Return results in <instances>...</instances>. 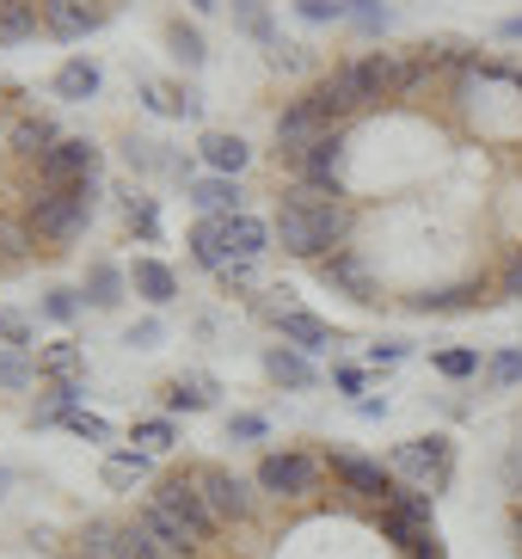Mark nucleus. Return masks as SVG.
<instances>
[{
	"label": "nucleus",
	"mask_w": 522,
	"mask_h": 559,
	"mask_svg": "<svg viewBox=\"0 0 522 559\" xmlns=\"http://www.w3.org/2000/svg\"><path fill=\"white\" fill-rule=\"evenodd\" d=\"M344 240V203L332 198L327 185H295V191H283L277 203V247L295 252V259H327V252H339Z\"/></svg>",
	"instance_id": "1"
},
{
	"label": "nucleus",
	"mask_w": 522,
	"mask_h": 559,
	"mask_svg": "<svg viewBox=\"0 0 522 559\" xmlns=\"http://www.w3.org/2000/svg\"><path fill=\"white\" fill-rule=\"evenodd\" d=\"M93 198H98V185H93V179L68 185V191H37V198H32V215H25V222L37 228V240H49V247H68V240L86 228Z\"/></svg>",
	"instance_id": "2"
},
{
	"label": "nucleus",
	"mask_w": 522,
	"mask_h": 559,
	"mask_svg": "<svg viewBox=\"0 0 522 559\" xmlns=\"http://www.w3.org/2000/svg\"><path fill=\"white\" fill-rule=\"evenodd\" d=\"M376 99H381V93L369 86L363 62H344V68H332V74H327L320 86H308V105H313L320 117H327L332 130H339V123H351L357 111H369Z\"/></svg>",
	"instance_id": "3"
},
{
	"label": "nucleus",
	"mask_w": 522,
	"mask_h": 559,
	"mask_svg": "<svg viewBox=\"0 0 522 559\" xmlns=\"http://www.w3.org/2000/svg\"><path fill=\"white\" fill-rule=\"evenodd\" d=\"M388 467L412 479V492H442L449 486V467H455V449H449V437H418V443L393 449Z\"/></svg>",
	"instance_id": "4"
},
{
	"label": "nucleus",
	"mask_w": 522,
	"mask_h": 559,
	"mask_svg": "<svg viewBox=\"0 0 522 559\" xmlns=\"http://www.w3.org/2000/svg\"><path fill=\"white\" fill-rule=\"evenodd\" d=\"M381 528L393 542L406 547H425L437 542V510H430V492H412V486H393V498L381 504Z\"/></svg>",
	"instance_id": "5"
},
{
	"label": "nucleus",
	"mask_w": 522,
	"mask_h": 559,
	"mask_svg": "<svg viewBox=\"0 0 522 559\" xmlns=\"http://www.w3.org/2000/svg\"><path fill=\"white\" fill-rule=\"evenodd\" d=\"M98 173V148L86 135H62L56 148L37 160V191H68V185H81Z\"/></svg>",
	"instance_id": "6"
},
{
	"label": "nucleus",
	"mask_w": 522,
	"mask_h": 559,
	"mask_svg": "<svg viewBox=\"0 0 522 559\" xmlns=\"http://www.w3.org/2000/svg\"><path fill=\"white\" fill-rule=\"evenodd\" d=\"M191 474H197L203 504H210L222 523H246V516H252V504H259V498H252V486H246L240 474H228V467H191Z\"/></svg>",
	"instance_id": "7"
},
{
	"label": "nucleus",
	"mask_w": 522,
	"mask_h": 559,
	"mask_svg": "<svg viewBox=\"0 0 522 559\" xmlns=\"http://www.w3.org/2000/svg\"><path fill=\"white\" fill-rule=\"evenodd\" d=\"M147 498H161L166 510H179L185 523L197 528V542H210L215 528H222V516H215V510L203 504V492H197V474H191V467H185V474H166V479H161V486H154Z\"/></svg>",
	"instance_id": "8"
},
{
	"label": "nucleus",
	"mask_w": 522,
	"mask_h": 559,
	"mask_svg": "<svg viewBox=\"0 0 522 559\" xmlns=\"http://www.w3.org/2000/svg\"><path fill=\"white\" fill-rule=\"evenodd\" d=\"M313 486H320V461H308V455H264L259 461V492L301 498Z\"/></svg>",
	"instance_id": "9"
},
{
	"label": "nucleus",
	"mask_w": 522,
	"mask_h": 559,
	"mask_svg": "<svg viewBox=\"0 0 522 559\" xmlns=\"http://www.w3.org/2000/svg\"><path fill=\"white\" fill-rule=\"evenodd\" d=\"M320 277H327L332 289H344L351 301H381V283H376V271L363 264V252H357V247L327 252V259H320Z\"/></svg>",
	"instance_id": "10"
},
{
	"label": "nucleus",
	"mask_w": 522,
	"mask_h": 559,
	"mask_svg": "<svg viewBox=\"0 0 522 559\" xmlns=\"http://www.w3.org/2000/svg\"><path fill=\"white\" fill-rule=\"evenodd\" d=\"M327 135H332V123H327V117H320V111H313L308 99H295L289 111L277 117V148L289 154V160H301V154H308V148H320Z\"/></svg>",
	"instance_id": "11"
},
{
	"label": "nucleus",
	"mask_w": 522,
	"mask_h": 559,
	"mask_svg": "<svg viewBox=\"0 0 522 559\" xmlns=\"http://www.w3.org/2000/svg\"><path fill=\"white\" fill-rule=\"evenodd\" d=\"M37 13H44V32L62 37V44L105 25V7H86V0H37Z\"/></svg>",
	"instance_id": "12"
},
{
	"label": "nucleus",
	"mask_w": 522,
	"mask_h": 559,
	"mask_svg": "<svg viewBox=\"0 0 522 559\" xmlns=\"http://www.w3.org/2000/svg\"><path fill=\"white\" fill-rule=\"evenodd\" d=\"M332 479H339L344 492H357V498H376V504H388L393 498V479L381 461H363V455H332Z\"/></svg>",
	"instance_id": "13"
},
{
	"label": "nucleus",
	"mask_w": 522,
	"mask_h": 559,
	"mask_svg": "<svg viewBox=\"0 0 522 559\" xmlns=\"http://www.w3.org/2000/svg\"><path fill=\"white\" fill-rule=\"evenodd\" d=\"M191 252L203 271H222L228 277V264H234V234H228V215H203L191 228Z\"/></svg>",
	"instance_id": "14"
},
{
	"label": "nucleus",
	"mask_w": 522,
	"mask_h": 559,
	"mask_svg": "<svg viewBox=\"0 0 522 559\" xmlns=\"http://www.w3.org/2000/svg\"><path fill=\"white\" fill-rule=\"evenodd\" d=\"M56 142H62V135H56V123H49V117H37V111H25V117H13V123H7V148H13L19 160H32V166L44 160Z\"/></svg>",
	"instance_id": "15"
},
{
	"label": "nucleus",
	"mask_w": 522,
	"mask_h": 559,
	"mask_svg": "<svg viewBox=\"0 0 522 559\" xmlns=\"http://www.w3.org/2000/svg\"><path fill=\"white\" fill-rule=\"evenodd\" d=\"M135 516H142V523H147V528H154V535H161V542H166V547H179V554H185V559H191V554H197V547H203V542H197V528H191V523H185L179 510H166V504H161V498H142V510H135Z\"/></svg>",
	"instance_id": "16"
},
{
	"label": "nucleus",
	"mask_w": 522,
	"mask_h": 559,
	"mask_svg": "<svg viewBox=\"0 0 522 559\" xmlns=\"http://www.w3.org/2000/svg\"><path fill=\"white\" fill-rule=\"evenodd\" d=\"M295 166H301V179H308V185H327V191H339V179H344V130H332L320 148H308Z\"/></svg>",
	"instance_id": "17"
},
{
	"label": "nucleus",
	"mask_w": 522,
	"mask_h": 559,
	"mask_svg": "<svg viewBox=\"0 0 522 559\" xmlns=\"http://www.w3.org/2000/svg\"><path fill=\"white\" fill-rule=\"evenodd\" d=\"M277 326H283V338H289L301 357L308 350H327V345H339V332L327 326V320H313V313H301V308H277Z\"/></svg>",
	"instance_id": "18"
},
{
	"label": "nucleus",
	"mask_w": 522,
	"mask_h": 559,
	"mask_svg": "<svg viewBox=\"0 0 522 559\" xmlns=\"http://www.w3.org/2000/svg\"><path fill=\"white\" fill-rule=\"evenodd\" d=\"M197 154H203V166H210L215 179H234V173L246 166V142L228 135V130H210L203 142H197Z\"/></svg>",
	"instance_id": "19"
},
{
	"label": "nucleus",
	"mask_w": 522,
	"mask_h": 559,
	"mask_svg": "<svg viewBox=\"0 0 522 559\" xmlns=\"http://www.w3.org/2000/svg\"><path fill=\"white\" fill-rule=\"evenodd\" d=\"M142 99L154 105V111H166V117H203V93H197V86L147 81V86H142Z\"/></svg>",
	"instance_id": "20"
},
{
	"label": "nucleus",
	"mask_w": 522,
	"mask_h": 559,
	"mask_svg": "<svg viewBox=\"0 0 522 559\" xmlns=\"http://www.w3.org/2000/svg\"><path fill=\"white\" fill-rule=\"evenodd\" d=\"M130 283H135V296H142V301H154V308H166V301L179 296V283H173V271H166L161 259H135Z\"/></svg>",
	"instance_id": "21"
},
{
	"label": "nucleus",
	"mask_w": 522,
	"mask_h": 559,
	"mask_svg": "<svg viewBox=\"0 0 522 559\" xmlns=\"http://www.w3.org/2000/svg\"><path fill=\"white\" fill-rule=\"evenodd\" d=\"M44 32V13L37 0H0V44H25V37Z\"/></svg>",
	"instance_id": "22"
},
{
	"label": "nucleus",
	"mask_w": 522,
	"mask_h": 559,
	"mask_svg": "<svg viewBox=\"0 0 522 559\" xmlns=\"http://www.w3.org/2000/svg\"><path fill=\"white\" fill-rule=\"evenodd\" d=\"M486 301H498V296H486L479 283H455V289H437V296H418L412 308H418V313H461V308H486Z\"/></svg>",
	"instance_id": "23"
},
{
	"label": "nucleus",
	"mask_w": 522,
	"mask_h": 559,
	"mask_svg": "<svg viewBox=\"0 0 522 559\" xmlns=\"http://www.w3.org/2000/svg\"><path fill=\"white\" fill-rule=\"evenodd\" d=\"M93 93H98V68L86 62V56H74V62L56 68V99L81 105V99H93Z\"/></svg>",
	"instance_id": "24"
},
{
	"label": "nucleus",
	"mask_w": 522,
	"mask_h": 559,
	"mask_svg": "<svg viewBox=\"0 0 522 559\" xmlns=\"http://www.w3.org/2000/svg\"><path fill=\"white\" fill-rule=\"evenodd\" d=\"M191 203L203 215H240V185H234V179H197L191 185Z\"/></svg>",
	"instance_id": "25"
},
{
	"label": "nucleus",
	"mask_w": 522,
	"mask_h": 559,
	"mask_svg": "<svg viewBox=\"0 0 522 559\" xmlns=\"http://www.w3.org/2000/svg\"><path fill=\"white\" fill-rule=\"evenodd\" d=\"M37 247V228L32 222H13V215H0V271H13V264H25Z\"/></svg>",
	"instance_id": "26"
},
{
	"label": "nucleus",
	"mask_w": 522,
	"mask_h": 559,
	"mask_svg": "<svg viewBox=\"0 0 522 559\" xmlns=\"http://www.w3.org/2000/svg\"><path fill=\"white\" fill-rule=\"evenodd\" d=\"M228 234H234V264H252L264 252V240H271V228H264L259 215H228Z\"/></svg>",
	"instance_id": "27"
},
{
	"label": "nucleus",
	"mask_w": 522,
	"mask_h": 559,
	"mask_svg": "<svg viewBox=\"0 0 522 559\" xmlns=\"http://www.w3.org/2000/svg\"><path fill=\"white\" fill-rule=\"evenodd\" d=\"M147 467H154V455H142V449L111 455V461H105V486H111V492H135V486L147 479Z\"/></svg>",
	"instance_id": "28"
},
{
	"label": "nucleus",
	"mask_w": 522,
	"mask_h": 559,
	"mask_svg": "<svg viewBox=\"0 0 522 559\" xmlns=\"http://www.w3.org/2000/svg\"><path fill=\"white\" fill-rule=\"evenodd\" d=\"M215 400V381L210 376H179V381H166V406L173 412H203Z\"/></svg>",
	"instance_id": "29"
},
{
	"label": "nucleus",
	"mask_w": 522,
	"mask_h": 559,
	"mask_svg": "<svg viewBox=\"0 0 522 559\" xmlns=\"http://www.w3.org/2000/svg\"><path fill=\"white\" fill-rule=\"evenodd\" d=\"M81 559H130V542H123V528H111V523H86V535H81Z\"/></svg>",
	"instance_id": "30"
},
{
	"label": "nucleus",
	"mask_w": 522,
	"mask_h": 559,
	"mask_svg": "<svg viewBox=\"0 0 522 559\" xmlns=\"http://www.w3.org/2000/svg\"><path fill=\"white\" fill-rule=\"evenodd\" d=\"M264 376L277 381V388H313V369H308L301 350H271V357H264Z\"/></svg>",
	"instance_id": "31"
},
{
	"label": "nucleus",
	"mask_w": 522,
	"mask_h": 559,
	"mask_svg": "<svg viewBox=\"0 0 522 559\" xmlns=\"http://www.w3.org/2000/svg\"><path fill=\"white\" fill-rule=\"evenodd\" d=\"M86 301H93V308H117V301H123V271H117V264H93V271H86Z\"/></svg>",
	"instance_id": "32"
},
{
	"label": "nucleus",
	"mask_w": 522,
	"mask_h": 559,
	"mask_svg": "<svg viewBox=\"0 0 522 559\" xmlns=\"http://www.w3.org/2000/svg\"><path fill=\"white\" fill-rule=\"evenodd\" d=\"M123 542H130V559H185L179 547H166L161 535L142 523V516H135V523H123Z\"/></svg>",
	"instance_id": "33"
},
{
	"label": "nucleus",
	"mask_w": 522,
	"mask_h": 559,
	"mask_svg": "<svg viewBox=\"0 0 522 559\" xmlns=\"http://www.w3.org/2000/svg\"><path fill=\"white\" fill-rule=\"evenodd\" d=\"M166 44H173V56H179L185 68H203V32H197V25H185V19H173V25H166Z\"/></svg>",
	"instance_id": "34"
},
{
	"label": "nucleus",
	"mask_w": 522,
	"mask_h": 559,
	"mask_svg": "<svg viewBox=\"0 0 522 559\" xmlns=\"http://www.w3.org/2000/svg\"><path fill=\"white\" fill-rule=\"evenodd\" d=\"M37 381V369H32V357H25V350H0V388H7V394H19V388H32Z\"/></svg>",
	"instance_id": "35"
},
{
	"label": "nucleus",
	"mask_w": 522,
	"mask_h": 559,
	"mask_svg": "<svg viewBox=\"0 0 522 559\" xmlns=\"http://www.w3.org/2000/svg\"><path fill=\"white\" fill-rule=\"evenodd\" d=\"M37 369H44V376H56V381H74V369H81V345H49L44 357H37Z\"/></svg>",
	"instance_id": "36"
},
{
	"label": "nucleus",
	"mask_w": 522,
	"mask_h": 559,
	"mask_svg": "<svg viewBox=\"0 0 522 559\" xmlns=\"http://www.w3.org/2000/svg\"><path fill=\"white\" fill-rule=\"evenodd\" d=\"M486 381L491 388H517L522 381V350H498V357L486 362Z\"/></svg>",
	"instance_id": "37"
},
{
	"label": "nucleus",
	"mask_w": 522,
	"mask_h": 559,
	"mask_svg": "<svg viewBox=\"0 0 522 559\" xmlns=\"http://www.w3.org/2000/svg\"><path fill=\"white\" fill-rule=\"evenodd\" d=\"M135 443H142V455H166L173 449V425L166 418H147V425H135Z\"/></svg>",
	"instance_id": "38"
},
{
	"label": "nucleus",
	"mask_w": 522,
	"mask_h": 559,
	"mask_svg": "<svg viewBox=\"0 0 522 559\" xmlns=\"http://www.w3.org/2000/svg\"><path fill=\"white\" fill-rule=\"evenodd\" d=\"M62 425L74 430V437H86V443H111V425H105L98 412H68Z\"/></svg>",
	"instance_id": "39"
},
{
	"label": "nucleus",
	"mask_w": 522,
	"mask_h": 559,
	"mask_svg": "<svg viewBox=\"0 0 522 559\" xmlns=\"http://www.w3.org/2000/svg\"><path fill=\"white\" fill-rule=\"evenodd\" d=\"M522 296V247L505 259V271H498V301H517Z\"/></svg>",
	"instance_id": "40"
},
{
	"label": "nucleus",
	"mask_w": 522,
	"mask_h": 559,
	"mask_svg": "<svg viewBox=\"0 0 522 559\" xmlns=\"http://www.w3.org/2000/svg\"><path fill=\"white\" fill-rule=\"evenodd\" d=\"M234 7H240L246 32L259 37V44H277V37H271V19H264V7H259V0H234Z\"/></svg>",
	"instance_id": "41"
},
{
	"label": "nucleus",
	"mask_w": 522,
	"mask_h": 559,
	"mask_svg": "<svg viewBox=\"0 0 522 559\" xmlns=\"http://www.w3.org/2000/svg\"><path fill=\"white\" fill-rule=\"evenodd\" d=\"M437 369H442L449 381H461V376H474V369H479V357H474V350H442Z\"/></svg>",
	"instance_id": "42"
},
{
	"label": "nucleus",
	"mask_w": 522,
	"mask_h": 559,
	"mask_svg": "<svg viewBox=\"0 0 522 559\" xmlns=\"http://www.w3.org/2000/svg\"><path fill=\"white\" fill-rule=\"evenodd\" d=\"M0 338H7L13 350H25V345H32V326H25L13 308H0Z\"/></svg>",
	"instance_id": "43"
},
{
	"label": "nucleus",
	"mask_w": 522,
	"mask_h": 559,
	"mask_svg": "<svg viewBox=\"0 0 522 559\" xmlns=\"http://www.w3.org/2000/svg\"><path fill=\"white\" fill-rule=\"evenodd\" d=\"M295 13L308 19V25H327V19L344 13V0H295Z\"/></svg>",
	"instance_id": "44"
},
{
	"label": "nucleus",
	"mask_w": 522,
	"mask_h": 559,
	"mask_svg": "<svg viewBox=\"0 0 522 559\" xmlns=\"http://www.w3.org/2000/svg\"><path fill=\"white\" fill-rule=\"evenodd\" d=\"M130 228L142 234V240H154V234H161V215H154V203H142V198L130 203Z\"/></svg>",
	"instance_id": "45"
},
{
	"label": "nucleus",
	"mask_w": 522,
	"mask_h": 559,
	"mask_svg": "<svg viewBox=\"0 0 522 559\" xmlns=\"http://www.w3.org/2000/svg\"><path fill=\"white\" fill-rule=\"evenodd\" d=\"M505 492H510V504H517V498H522V443H517V449H510V455H505Z\"/></svg>",
	"instance_id": "46"
},
{
	"label": "nucleus",
	"mask_w": 522,
	"mask_h": 559,
	"mask_svg": "<svg viewBox=\"0 0 522 559\" xmlns=\"http://www.w3.org/2000/svg\"><path fill=\"white\" fill-rule=\"evenodd\" d=\"M49 320H74V308H81V301H74V289H49Z\"/></svg>",
	"instance_id": "47"
},
{
	"label": "nucleus",
	"mask_w": 522,
	"mask_h": 559,
	"mask_svg": "<svg viewBox=\"0 0 522 559\" xmlns=\"http://www.w3.org/2000/svg\"><path fill=\"white\" fill-rule=\"evenodd\" d=\"M344 7H351V13H357L363 25H369V32H376V25H388V13H381V0H344Z\"/></svg>",
	"instance_id": "48"
},
{
	"label": "nucleus",
	"mask_w": 522,
	"mask_h": 559,
	"mask_svg": "<svg viewBox=\"0 0 522 559\" xmlns=\"http://www.w3.org/2000/svg\"><path fill=\"white\" fill-rule=\"evenodd\" d=\"M130 345L135 350H154V345H161V320H142V326L130 332Z\"/></svg>",
	"instance_id": "49"
},
{
	"label": "nucleus",
	"mask_w": 522,
	"mask_h": 559,
	"mask_svg": "<svg viewBox=\"0 0 522 559\" xmlns=\"http://www.w3.org/2000/svg\"><path fill=\"white\" fill-rule=\"evenodd\" d=\"M228 437H264V418H252V412H240L228 425Z\"/></svg>",
	"instance_id": "50"
},
{
	"label": "nucleus",
	"mask_w": 522,
	"mask_h": 559,
	"mask_svg": "<svg viewBox=\"0 0 522 559\" xmlns=\"http://www.w3.org/2000/svg\"><path fill=\"white\" fill-rule=\"evenodd\" d=\"M400 357H406V345H369V362H376V369L381 362H400Z\"/></svg>",
	"instance_id": "51"
},
{
	"label": "nucleus",
	"mask_w": 522,
	"mask_h": 559,
	"mask_svg": "<svg viewBox=\"0 0 522 559\" xmlns=\"http://www.w3.org/2000/svg\"><path fill=\"white\" fill-rule=\"evenodd\" d=\"M339 388L344 394H363V369H339Z\"/></svg>",
	"instance_id": "52"
},
{
	"label": "nucleus",
	"mask_w": 522,
	"mask_h": 559,
	"mask_svg": "<svg viewBox=\"0 0 522 559\" xmlns=\"http://www.w3.org/2000/svg\"><path fill=\"white\" fill-rule=\"evenodd\" d=\"M510 542L522 547V498H517V504H510Z\"/></svg>",
	"instance_id": "53"
},
{
	"label": "nucleus",
	"mask_w": 522,
	"mask_h": 559,
	"mask_svg": "<svg viewBox=\"0 0 522 559\" xmlns=\"http://www.w3.org/2000/svg\"><path fill=\"white\" fill-rule=\"evenodd\" d=\"M498 37H510V44H522V19H505V25H498Z\"/></svg>",
	"instance_id": "54"
},
{
	"label": "nucleus",
	"mask_w": 522,
	"mask_h": 559,
	"mask_svg": "<svg viewBox=\"0 0 522 559\" xmlns=\"http://www.w3.org/2000/svg\"><path fill=\"white\" fill-rule=\"evenodd\" d=\"M7 486H13V474H7V467H0V498H7Z\"/></svg>",
	"instance_id": "55"
},
{
	"label": "nucleus",
	"mask_w": 522,
	"mask_h": 559,
	"mask_svg": "<svg viewBox=\"0 0 522 559\" xmlns=\"http://www.w3.org/2000/svg\"><path fill=\"white\" fill-rule=\"evenodd\" d=\"M191 7H197V13H210V7H215V0H191Z\"/></svg>",
	"instance_id": "56"
},
{
	"label": "nucleus",
	"mask_w": 522,
	"mask_h": 559,
	"mask_svg": "<svg viewBox=\"0 0 522 559\" xmlns=\"http://www.w3.org/2000/svg\"><path fill=\"white\" fill-rule=\"evenodd\" d=\"M0 111H7V105H0Z\"/></svg>",
	"instance_id": "57"
},
{
	"label": "nucleus",
	"mask_w": 522,
	"mask_h": 559,
	"mask_svg": "<svg viewBox=\"0 0 522 559\" xmlns=\"http://www.w3.org/2000/svg\"><path fill=\"white\" fill-rule=\"evenodd\" d=\"M74 559H81V554H74Z\"/></svg>",
	"instance_id": "58"
}]
</instances>
